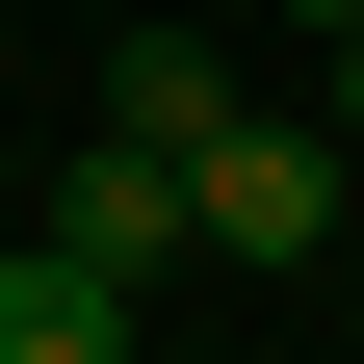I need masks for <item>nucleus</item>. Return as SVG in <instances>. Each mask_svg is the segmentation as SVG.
Returning <instances> with one entry per match:
<instances>
[{
  "instance_id": "f257e3e1",
  "label": "nucleus",
  "mask_w": 364,
  "mask_h": 364,
  "mask_svg": "<svg viewBox=\"0 0 364 364\" xmlns=\"http://www.w3.org/2000/svg\"><path fill=\"white\" fill-rule=\"evenodd\" d=\"M338 208H364V156H338V105H208V130H182V235H208V260H235V287H287V260H338Z\"/></svg>"
},
{
  "instance_id": "f03ea898",
  "label": "nucleus",
  "mask_w": 364,
  "mask_h": 364,
  "mask_svg": "<svg viewBox=\"0 0 364 364\" xmlns=\"http://www.w3.org/2000/svg\"><path fill=\"white\" fill-rule=\"evenodd\" d=\"M53 235L156 287V260H182V156H156V130H78V156H53Z\"/></svg>"
},
{
  "instance_id": "7ed1b4c3",
  "label": "nucleus",
  "mask_w": 364,
  "mask_h": 364,
  "mask_svg": "<svg viewBox=\"0 0 364 364\" xmlns=\"http://www.w3.org/2000/svg\"><path fill=\"white\" fill-rule=\"evenodd\" d=\"M0 364H130V260L26 235V260H0Z\"/></svg>"
},
{
  "instance_id": "20e7f679",
  "label": "nucleus",
  "mask_w": 364,
  "mask_h": 364,
  "mask_svg": "<svg viewBox=\"0 0 364 364\" xmlns=\"http://www.w3.org/2000/svg\"><path fill=\"white\" fill-rule=\"evenodd\" d=\"M208 105H235V53H208V26H130V53H105V130H156V156H182Z\"/></svg>"
},
{
  "instance_id": "39448f33",
  "label": "nucleus",
  "mask_w": 364,
  "mask_h": 364,
  "mask_svg": "<svg viewBox=\"0 0 364 364\" xmlns=\"http://www.w3.org/2000/svg\"><path fill=\"white\" fill-rule=\"evenodd\" d=\"M338 156H364V26H338Z\"/></svg>"
},
{
  "instance_id": "423d86ee",
  "label": "nucleus",
  "mask_w": 364,
  "mask_h": 364,
  "mask_svg": "<svg viewBox=\"0 0 364 364\" xmlns=\"http://www.w3.org/2000/svg\"><path fill=\"white\" fill-rule=\"evenodd\" d=\"M260 26H364V0H260Z\"/></svg>"
},
{
  "instance_id": "0eeeda50",
  "label": "nucleus",
  "mask_w": 364,
  "mask_h": 364,
  "mask_svg": "<svg viewBox=\"0 0 364 364\" xmlns=\"http://www.w3.org/2000/svg\"><path fill=\"white\" fill-rule=\"evenodd\" d=\"M130 364H156V338H130Z\"/></svg>"
}]
</instances>
